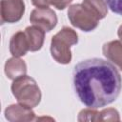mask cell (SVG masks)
I'll use <instances>...</instances> for the list:
<instances>
[{"label": "cell", "instance_id": "obj_1", "mask_svg": "<svg viewBox=\"0 0 122 122\" xmlns=\"http://www.w3.org/2000/svg\"><path fill=\"white\" fill-rule=\"evenodd\" d=\"M72 80L79 100L92 109L112 103L122 88L121 75L116 67L101 58L86 59L76 64Z\"/></svg>", "mask_w": 122, "mask_h": 122}, {"label": "cell", "instance_id": "obj_2", "mask_svg": "<svg viewBox=\"0 0 122 122\" xmlns=\"http://www.w3.org/2000/svg\"><path fill=\"white\" fill-rule=\"evenodd\" d=\"M78 35L75 30L69 27H64L51 41V54L52 58L60 64H69L71 60V47L77 44Z\"/></svg>", "mask_w": 122, "mask_h": 122}, {"label": "cell", "instance_id": "obj_3", "mask_svg": "<svg viewBox=\"0 0 122 122\" xmlns=\"http://www.w3.org/2000/svg\"><path fill=\"white\" fill-rule=\"evenodd\" d=\"M11 92L20 104L30 108L36 107L42 97L36 81L26 74L14 79L11 85Z\"/></svg>", "mask_w": 122, "mask_h": 122}, {"label": "cell", "instance_id": "obj_4", "mask_svg": "<svg viewBox=\"0 0 122 122\" xmlns=\"http://www.w3.org/2000/svg\"><path fill=\"white\" fill-rule=\"evenodd\" d=\"M68 17L73 27L78 28L83 31L93 30L98 26V22L100 20L92 10L82 3L70 6Z\"/></svg>", "mask_w": 122, "mask_h": 122}, {"label": "cell", "instance_id": "obj_5", "mask_svg": "<svg viewBox=\"0 0 122 122\" xmlns=\"http://www.w3.org/2000/svg\"><path fill=\"white\" fill-rule=\"evenodd\" d=\"M25 12L23 0H1L0 15L1 23L18 22Z\"/></svg>", "mask_w": 122, "mask_h": 122}, {"label": "cell", "instance_id": "obj_6", "mask_svg": "<svg viewBox=\"0 0 122 122\" xmlns=\"http://www.w3.org/2000/svg\"><path fill=\"white\" fill-rule=\"evenodd\" d=\"M30 21L45 31H51L57 24V16L50 8H37L30 12Z\"/></svg>", "mask_w": 122, "mask_h": 122}, {"label": "cell", "instance_id": "obj_7", "mask_svg": "<svg viewBox=\"0 0 122 122\" xmlns=\"http://www.w3.org/2000/svg\"><path fill=\"white\" fill-rule=\"evenodd\" d=\"M35 114L31 108L27 107L22 104H13L10 105L5 110V117L9 121L17 122V121H32L35 119Z\"/></svg>", "mask_w": 122, "mask_h": 122}, {"label": "cell", "instance_id": "obj_8", "mask_svg": "<svg viewBox=\"0 0 122 122\" xmlns=\"http://www.w3.org/2000/svg\"><path fill=\"white\" fill-rule=\"evenodd\" d=\"M30 51V45L25 31H17L10 41V51L14 57L24 56Z\"/></svg>", "mask_w": 122, "mask_h": 122}, {"label": "cell", "instance_id": "obj_9", "mask_svg": "<svg viewBox=\"0 0 122 122\" xmlns=\"http://www.w3.org/2000/svg\"><path fill=\"white\" fill-rule=\"evenodd\" d=\"M103 54L122 71V40H112L105 43L102 48Z\"/></svg>", "mask_w": 122, "mask_h": 122}, {"label": "cell", "instance_id": "obj_10", "mask_svg": "<svg viewBox=\"0 0 122 122\" xmlns=\"http://www.w3.org/2000/svg\"><path fill=\"white\" fill-rule=\"evenodd\" d=\"M25 33L29 41L30 51H36L42 48L45 38V30L43 29L34 25L30 26L26 28Z\"/></svg>", "mask_w": 122, "mask_h": 122}, {"label": "cell", "instance_id": "obj_11", "mask_svg": "<svg viewBox=\"0 0 122 122\" xmlns=\"http://www.w3.org/2000/svg\"><path fill=\"white\" fill-rule=\"evenodd\" d=\"M27 72V65L26 63L18 58V57H12L10 58L6 64H5V73L10 79H16L20 76L25 75Z\"/></svg>", "mask_w": 122, "mask_h": 122}, {"label": "cell", "instance_id": "obj_12", "mask_svg": "<svg viewBox=\"0 0 122 122\" xmlns=\"http://www.w3.org/2000/svg\"><path fill=\"white\" fill-rule=\"evenodd\" d=\"M83 5L92 10L99 19L105 18L108 13V8L104 0H83Z\"/></svg>", "mask_w": 122, "mask_h": 122}, {"label": "cell", "instance_id": "obj_13", "mask_svg": "<svg viewBox=\"0 0 122 122\" xmlns=\"http://www.w3.org/2000/svg\"><path fill=\"white\" fill-rule=\"evenodd\" d=\"M119 112L113 108H108L101 112L95 110L93 121H119Z\"/></svg>", "mask_w": 122, "mask_h": 122}, {"label": "cell", "instance_id": "obj_14", "mask_svg": "<svg viewBox=\"0 0 122 122\" xmlns=\"http://www.w3.org/2000/svg\"><path fill=\"white\" fill-rule=\"evenodd\" d=\"M112 11L122 15V0H105Z\"/></svg>", "mask_w": 122, "mask_h": 122}, {"label": "cell", "instance_id": "obj_15", "mask_svg": "<svg viewBox=\"0 0 122 122\" xmlns=\"http://www.w3.org/2000/svg\"><path fill=\"white\" fill-rule=\"evenodd\" d=\"M45 1L48 7L50 5H52L57 10H64L72 2V0H45Z\"/></svg>", "mask_w": 122, "mask_h": 122}, {"label": "cell", "instance_id": "obj_16", "mask_svg": "<svg viewBox=\"0 0 122 122\" xmlns=\"http://www.w3.org/2000/svg\"><path fill=\"white\" fill-rule=\"evenodd\" d=\"M31 3L37 8H49L45 0H31Z\"/></svg>", "mask_w": 122, "mask_h": 122}, {"label": "cell", "instance_id": "obj_17", "mask_svg": "<svg viewBox=\"0 0 122 122\" xmlns=\"http://www.w3.org/2000/svg\"><path fill=\"white\" fill-rule=\"evenodd\" d=\"M117 33H118V36H119V38H120V40H122V25L119 27V29H118V31H117Z\"/></svg>", "mask_w": 122, "mask_h": 122}]
</instances>
